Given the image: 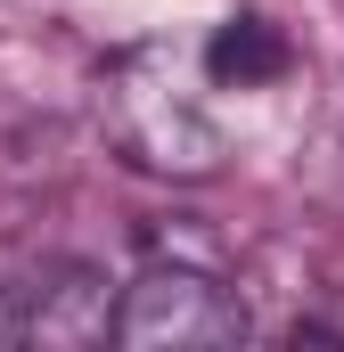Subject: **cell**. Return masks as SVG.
Segmentation results:
<instances>
[{
  "mask_svg": "<svg viewBox=\"0 0 344 352\" xmlns=\"http://www.w3.org/2000/svg\"><path fill=\"white\" fill-rule=\"evenodd\" d=\"M98 336H115V303L98 270H58L50 287H33L25 344H98Z\"/></svg>",
  "mask_w": 344,
  "mask_h": 352,
  "instance_id": "4",
  "label": "cell"
},
{
  "mask_svg": "<svg viewBox=\"0 0 344 352\" xmlns=\"http://www.w3.org/2000/svg\"><path fill=\"white\" fill-rule=\"evenodd\" d=\"M17 336H25V303L0 287V344H17Z\"/></svg>",
  "mask_w": 344,
  "mask_h": 352,
  "instance_id": "5",
  "label": "cell"
},
{
  "mask_svg": "<svg viewBox=\"0 0 344 352\" xmlns=\"http://www.w3.org/2000/svg\"><path fill=\"white\" fill-rule=\"evenodd\" d=\"M205 74L222 90H270L295 74V41H287V25L279 16H262V8H238V16H222L213 33H205Z\"/></svg>",
  "mask_w": 344,
  "mask_h": 352,
  "instance_id": "3",
  "label": "cell"
},
{
  "mask_svg": "<svg viewBox=\"0 0 344 352\" xmlns=\"http://www.w3.org/2000/svg\"><path fill=\"white\" fill-rule=\"evenodd\" d=\"M246 336V303L222 287V263L148 254V270L115 303V344L131 352H213Z\"/></svg>",
  "mask_w": 344,
  "mask_h": 352,
  "instance_id": "2",
  "label": "cell"
},
{
  "mask_svg": "<svg viewBox=\"0 0 344 352\" xmlns=\"http://www.w3.org/2000/svg\"><path fill=\"white\" fill-rule=\"evenodd\" d=\"M320 336H336V344H344V303H336V320H328V328H320Z\"/></svg>",
  "mask_w": 344,
  "mask_h": 352,
  "instance_id": "6",
  "label": "cell"
},
{
  "mask_svg": "<svg viewBox=\"0 0 344 352\" xmlns=\"http://www.w3.org/2000/svg\"><path fill=\"white\" fill-rule=\"evenodd\" d=\"M197 66L205 58H189L180 41H131L123 58H107L98 123H107L123 164H140L156 180H213L222 173L230 140H222V123H213V107L197 90Z\"/></svg>",
  "mask_w": 344,
  "mask_h": 352,
  "instance_id": "1",
  "label": "cell"
}]
</instances>
